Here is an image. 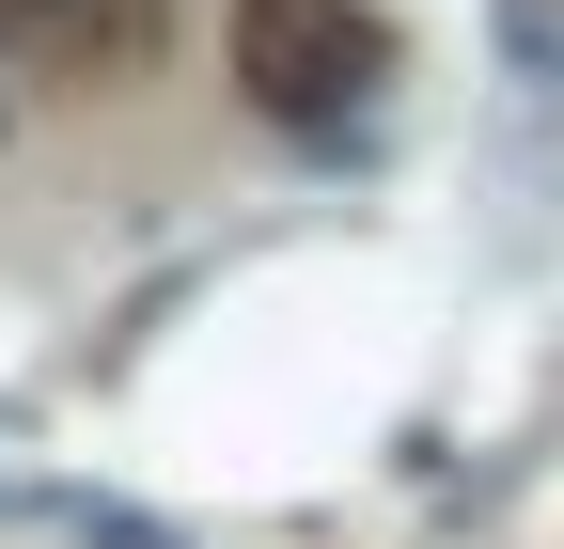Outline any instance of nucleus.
Masks as SVG:
<instances>
[{"mask_svg":"<svg viewBox=\"0 0 564 549\" xmlns=\"http://www.w3.org/2000/svg\"><path fill=\"white\" fill-rule=\"evenodd\" d=\"M141 47H158V0H0L17 79H126Z\"/></svg>","mask_w":564,"mask_h":549,"instance_id":"f03ea898","label":"nucleus"},{"mask_svg":"<svg viewBox=\"0 0 564 549\" xmlns=\"http://www.w3.org/2000/svg\"><path fill=\"white\" fill-rule=\"evenodd\" d=\"M236 79L282 126H329V110H361L392 79V32L361 17V0H236Z\"/></svg>","mask_w":564,"mask_h":549,"instance_id":"f257e3e1","label":"nucleus"}]
</instances>
